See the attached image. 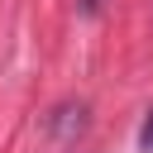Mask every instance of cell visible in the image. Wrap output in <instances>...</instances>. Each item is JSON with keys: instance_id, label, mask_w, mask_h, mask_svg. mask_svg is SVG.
I'll return each instance as SVG.
<instances>
[{"instance_id": "1", "label": "cell", "mask_w": 153, "mask_h": 153, "mask_svg": "<svg viewBox=\"0 0 153 153\" xmlns=\"http://www.w3.org/2000/svg\"><path fill=\"white\" fill-rule=\"evenodd\" d=\"M139 153H153V110H148V120L139 129Z\"/></svg>"}, {"instance_id": "2", "label": "cell", "mask_w": 153, "mask_h": 153, "mask_svg": "<svg viewBox=\"0 0 153 153\" xmlns=\"http://www.w3.org/2000/svg\"><path fill=\"white\" fill-rule=\"evenodd\" d=\"M100 10V0H81V14H96Z\"/></svg>"}]
</instances>
